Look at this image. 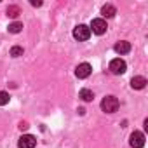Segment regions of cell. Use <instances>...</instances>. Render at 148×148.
<instances>
[{"mask_svg":"<svg viewBox=\"0 0 148 148\" xmlns=\"http://www.w3.org/2000/svg\"><path fill=\"white\" fill-rule=\"evenodd\" d=\"M101 110H103L105 113H113V112H117V110H119V99H117L115 96H106V98H103V101H101Z\"/></svg>","mask_w":148,"mask_h":148,"instance_id":"obj_1","label":"cell"},{"mask_svg":"<svg viewBox=\"0 0 148 148\" xmlns=\"http://www.w3.org/2000/svg\"><path fill=\"white\" fill-rule=\"evenodd\" d=\"M125 68H127V64L120 58H115V59L110 61V71L113 75H122V73H125Z\"/></svg>","mask_w":148,"mask_h":148,"instance_id":"obj_2","label":"cell"},{"mask_svg":"<svg viewBox=\"0 0 148 148\" xmlns=\"http://www.w3.org/2000/svg\"><path fill=\"white\" fill-rule=\"evenodd\" d=\"M73 37H75L79 42L87 40V38L91 37V30H89V26H86V25H79V26H75V30H73Z\"/></svg>","mask_w":148,"mask_h":148,"instance_id":"obj_3","label":"cell"},{"mask_svg":"<svg viewBox=\"0 0 148 148\" xmlns=\"http://www.w3.org/2000/svg\"><path fill=\"white\" fill-rule=\"evenodd\" d=\"M106 28H108V26H106V21L101 19V18H98V19H92L89 30H92V33H96V35H103V33L106 32Z\"/></svg>","mask_w":148,"mask_h":148,"instance_id":"obj_4","label":"cell"},{"mask_svg":"<svg viewBox=\"0 0 148 148\" xmlns=\"http://www.w3.org/2000/svg\"><path fill=\"white\" fill-rule=\"evenodd\" d=\"M129 145H131L132 148H143V146H145V134L139 132V131H134V132L131 134Z\"/></svg>","mask_w":148,"mask_h":148,"instance_id":"obj_5","label":"cell"},{"mask_svg":"<svg viewBox=\"0 0 148 148\" xmlns=\"http://www.w3.org/2000/svg\"><path fill=\"white\" fill-rule=\"evenodd\" d=\"M35 145H37V139H35L32 134H25V136H21L19 141H18V146H19V148H35Z\"/></svg>","mask_w":148,"mask_h":148,"instance_id":"obj_6","label":"cell"},{"mask_svg":"<svg viewBox=\"0 0 148 148\" xmlns=\"http://www.w3.org/2000/svg\"><path fill=\"white\" fill-rule=\"evenodd\" d=\"M91 71H92L91 64H89V63H82V64H79V66H77L75 75H77L79 79H87V77L91 75Z\"/></svg>","mask_w":148,"mask_h":148,"instance_id":"obj_7","label":"cell"},{"mask_svg":"<svg viewBox=\"0 0 148 148\" xmlns=\"http://www.w3.org/2000/svg\"><path fill=\"white\" fill-rule=\"evenodd\" d=\"M129 51H131V44H129V42L120 40V42L115 44V52H117V54H127Z\"/></svg>","mask_w":148,"mask_h":148,"instance_id":"obj_8","label":"cell"},{"mask_svg":"<svg viewBox=\"0 0 148 148\" xmlns=\"http://www.w3.org/2000/svg\"><path fill=\"white\" fill-rule=\"evenodd\" d=\"M101 14H103V18H113L117 14V9L112 4H106V5L101 7Z\"/></svg>","mask_w":148,"mask_h":148,"instance_id":"obj_9","label":"cell"},{"mask_svg":"<svg viewBox=\"0 0 148 148\" xmlns=\"http://www.w3.org/2000/svg\"><path fill=\"white\" fill-rule=\"evenodd\" d=\"M146 86V79L145 77H132L131 80V87L132 89H143Z\"/></svg>","mask_w":148,"mask_h":148,"instance_id":"obj_10","label":"cell"},{"mask_svg":"<svg viewBox=\"0 0 148 148\" xmlns=\"http://www.w3.org/2000/svg\"><path fill=\"white\" fill-rule=\"evenodd\" d=\"M79 98L84 99V101H92V99H94V92L89 91V89H82V91L79 92Z\"/></svg>","mask_w":148,"mask_h":148,"instance_id":"obj_11","label":"cell"},{"mask_svg":"<svg viewBox=\"0 0 148 148\" xmlns=\"http://www.w3.org/2000/svg\"><path fill=\"white\" fill-rule=\"evenodd\" d=\"M19 12H21V11H19L18 5H9V7H7V16H11V18H18Z\"/></svg>","mask_w":148,"mask_h":148,"instance_id":"obj_12","label":"cell"},{"mask_svg":"<svg viewBox=\"0 0 148 148\" xmlns=\"http://www.w3.org/2000/svg\"><path fill=\"white\" fill-rule=\"evenodd\" d=\"M7 30H9L11 33H19V32L23 30V23H11Z\"/></svg>","mask_w":148,"mask_h":148,"instance_id":"obj_13","label":"cell"},{"mask_svg":"<svg viewBox=\"0 0 148 148\" xmlns=\"http://www.w3.org/2000/svg\"><path fill=\"white\" fill-rule=\"evenodd\" d=\"M9 99H11L9 92H4V91H0V106L7 105V103H9Z\"/></svg>","mask_w":148,"mask_h":148,"instance_id":"obj_14","label":"cell"},{"mask_svg":"<svg viewBox=\"0 0 148 148\" xmlns=\"http://www.w3.org/2000/svg\"><path fill=\"white\" fill-rule=\"evenodd\" d=\"M11 56H14V58H19V56H23V47H12L11 49Z\"/></svg>","mask_w":148,"mask_h":148,"instance_id":"obj_15","label":"cell"},{"mask_svg":"<svg viewBox=\"0 0 148 148\" xmlns=\"http://www.w3.org/2000/svg\"><path fill=\"white\" fill-rule=\"evenodd\" d=\"M32 5H33V7H40L42 2H40V0H32Z\"/></svg>","mask_w":148,"mask_h":148,"instance_id":"obj_16","label":"cell"},{"mask_svg":"<svg viewBox=\"0 0 148 148\" xmlns=\"http://www.w3.org/2000/svg\"><path fill=\"white\" fill-rule=\"evenodd\" d=\"M26 127H28V124H26V122H21V124H19V129H21V131H23V129H26Z\"/></svg>","mask_w":148,"mask_h":148,"instance_id":"obj_17","label":"cell"}]
</instances>
